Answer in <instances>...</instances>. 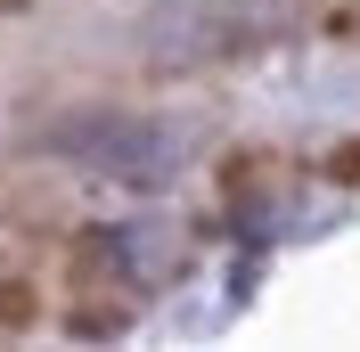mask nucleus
I'll return each instance as SVG.
<instances>
[{"instance_id":"5","label":"nucleus","mask_w":360,"mask_h":352,"mask_svg":"<svg viewBox=\"0 0 360 352\" xmlns=\"http://www.w3.org/2000/svg\"><path fill=\"white\" fill-rule=\"evenodd\" d=\"M319 180H336V189H360V139H336V148L319 156Z\"/></svg>"},{"instance_id":"4","label":"nucleus","mask_w":360,"mask_h":352,"mask_svg":"<svg viewBox=\"0 0 360 352\" xmlns=\"http://www.w3.org/2000/svg\"><path fill=\"white\" fill-rule=\"evenodd\" d=\"M319 42L360 49V0H328V8H319Z\"/></svg>"},{"instance_id":"3","label":"nucleus","mask_w":360,"mask_h":352,"mask_svg":"<svg viewBox=\"0 0 360 352\" xmlns=\"http://www.w3.org/2000/svg\"><path fill=\"white\" fill-rule=\"evenodd\" d=\"M270 172H278V156H270V148L229 156V164H221V197H229V205H254V197H270Z\"/></svg>"},{"instance_id":"2","label":"nucleus","mask_w":360,"mask_h":352,"mask_svg":"<svg viewBox=\"0 0 360 352\" xmlns=\"http://www.w3.org/2000/svg\"><path fill=\"white\" fill-rule=\"evenodd\" d=\"M41 311H49L41 279L8 263V270H0V336H33V328H41Z\"/></svg>"},{"instance_id":"1","label":"nucleus","mask_w":360,"mask_h":352,"mask_svg":"<svg viewBox=\"0 0 360 352\" xmlns=\"http://www.w3.org/2000/svg\"><path fill=\"white\" fill-rule=\"evenodd\" d=\"M58 263H66V287H131V254L115 230H74L58 246Z\"/></svg>"}]
</instances>
